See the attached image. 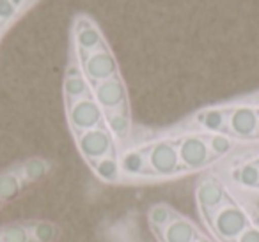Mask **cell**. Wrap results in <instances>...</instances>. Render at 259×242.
Wrapping results in <instances>:
<instances>
[{"instance_id":"18","label":"cell","mask_w":259,"mask_h":242,"mask_svg":"<svg viewBox=\"0 0 259 242\" xmlns=\"http://www.w3.org/2000/svg\"><path fill=\"white\" fill-rule=\"evenodd\" d=\"M234 184L250 193H259V159L240 164L233 173Z\"/></svg>"},{"instance_id":"17","label":"cell","mask_w":259,"mask_h":242,"mask_svg":"<svg viewBox=\"0 0 259 242\" xmlns=\"http://www.w3.org/2000/svg\"><path fill=\"white\" fill-rule=\"evenodd\" d=\"M52 170H54V163H50L48 159H43V157H32V159L20 163L22 178L29 188L41 182L45 177H48L52 173Z\"/></svg>"},{"instance_id":"14","label":"cell","mask_w":259,"mask_h":242,"mask_svg":"<svg viewBox=\"0 0 259 242\" xmlns=\"http://www.w3.org/2000/svg\"><path fill=\"white\" fill-rule=\"evenodd\" d=\"M75 43H76V48L82 51L83 57L105 46L100 30H98L89 20L83 23H78V27H76V30H75Z\"/></svg>"},{"instance_id":"27","label":"cell","mask_w":259,"mask_h":242,"mask_svg":"<svg viewBox=\"0 0 259 242\" xmlns=\"http://www.w3.org/2000/svg\"><path fill=\"white\" fill-rule=\"evenodd\" d=\"M255 140L259 142V120H257V138H255Z\"/></svg>"},{"instance_id":"15","label":"cell","mask_w":259,"mask_h":242,"mask_svg":"<svg viewBox=\"0 0 259 242\" xmlns=\"http://www.w3.org/2000/svg\"><path fill=\"white\" fill-rule=\"evenodd\" d=\"M227 115H229V108H206V110L199 111L194 117V126L206 129L209 133L224 135L227 124Z\"/></svg>"},{"instance_id":"30","label":"cell","mask_w":259,"mask_h":242,"mask_svg":"<svg viewBox=\"0 0 259 242\" xmlns=\"http://www.w3.org/2000/svg\"><path fill=\"white\" fill-rule=\"evenodd\" d=\"M0 209H2V205H0Z\"/></svg>"},{"instance_id":"10","label":"cell","mask_w":259,"mask_h":242,"mask_svg":"<svg viewBox=\"0 0 259 242\" xmlns=\"http://www.w3.org/2000/svg\"><path fill=\"white\" fill-rule=\"evenodd\" d=\"M64 97H66V103H68V104H73V103H76V101H80V99L93 97L91 83L87 82L82 68H80L76 62H75V64H69L68 71H66Z\"/></svg>"},{"instance_id":"11","label":"cell","mask_w":259,"mask_h":242,"mask_svg":"<svg viewBox=\"0 0 259 242\" xmlns=\"http://www.w3.org/2000/svg\"><path fill=\"white\" fill-rule=\"evenodd\" d=\"M204 231L190 219V217L178 216L162 233L158 235L160 242H195L202 237Z\"/></svg>"},{"instance_id":"26","label":"cell","mask_w":259,"mask_h":242,"mask_svg":"<svg viewBox=\"0 0 259 242\" xmlns=\"http://www.w3.org/2000/svg\"><path fill=\"white\" fill-rule=\"evenodd\" d=\"M195 242H213V240H211V238L208 237V235L204 233V235H202V237H199V238H197V240H195Z\"/></svg>"},{"instance_id":"25","label":"cell","mask_w":259,"mask_h":242,"mask_svg":"<svg viewBox=\"0 0 259 242\" xmlns=\"http://www.w3.org/2000/svg\"><path fill=\"white\" fill-rule=\"evenodd\" d=\"M234 242H259V219L254 221Z\"/></svg>"},{"instance_id":"5","label":"cell","mask_w":259,"mask_h":242,"mask_svg":"<svg viewBox=\"0 0 259 242\" xmlns=\"http://www.w3.org/2000/svg\"><path fill=\"white\" fill-rule=\"evenodd\" d=\"M227 195H229L227 188L220 182V178L215 177V175H206V177H202L201 180L197 182V188H195V202H197L199 212H201V217L206 226L211 223L217 210L224 205Z\"/></svg>"},{"instance_id":"1","label":"cell","mask_w":259,"mask_h":242,"mask_svg":"<svg viewBox=\"0 0 259 242\" xmlns=\"http://www.w3.org/2000/svg\"><path fill=\"white\" fill-rule=\"evenodd\" d=\"M259 219L257 209H250L241 203V200L234 198L233 195H227L224 205L217 210L211 223L208 224V230L215 235L219 242H234L254 221Z\"/></svg>"},{"instance_id":"22","label":"cell","mask_w":259,"mask_h":242,"mask_svg":"<svg viewBox=\"0 0 259 242\" xmlns=\"http://www.w3.org/2000/svg\"><path fill=\"white\" fill-rule=\"evenodd\" d=\"M4 242H32L29 221H13L0 226Z\"/></svg>"},{"instance_id":"12","label":"cell","mask_w":259,"mask_h":242,"mask_svg":"<svg viewBox=\"0 0 259 242\" xmlns=\"http://www.w3.org/2000/svg\"><path fill=\"white\" fill-rule=\"evenodd\" d=\"M25 189H29V186L22 178L20 163L0 171V205L2 207L15 202Z\"/></svg>"},{"instance_id":"23","label":"cell","mask_w":259,"mask_h":242,"mask_svg":"<svg viewBox=\"0 0 259 242\" xmlns=\"http://www.w3.org/2000/svg\"><path fill=\"white\" fill-rule=\"evenodd\" d=\"M206 142H208L209 150H211V154L217 157V159L226 156V154H229L234 147L233 138H229V136H226V135H219V133L206 135Z\"/></svg>"},{"instance_id":"29","label":"cell","mask_w":259,"mask_h":242,"mask_svg":"<svg viewBox=\"0 0 259 242\" xmlns=\"http://www.w3.org/2000/svg\"><path fill=\"white\" fill-rule=\"evenodd\" d=\"M0 29H2V23H0Z\"/></svg>"},{"instance_id":"3","label":"cell","mask_w":259,"mask_h":242,"mask_svg":"<svg viewBox=\"0 0 259 242\" xmlns=\"http://www.w3.org/2000/svg\"><path fill=\"white\" fill-rule=\"evenodd\" d=\"M180 163L183 173H195L217 161L206 142V135H187L178 142Z\"/></svg>"},{"instance_id":"13","label":"cell","mask_w":259,"mask_h":242,"mask_svg":"<svg viewBox=\"0 0 259 242\" xmlns=\"http://www.w3.org/2000/svg\"><path fill=\"white\" fill-rule=\"evenodd\" d=\"M119 166H121V177L122 175H130V177H146V175H149L148 149L126 150L119 157Z\"/></svg>"},{"instance_id":"20","label":"cell","mask_w":259,"mask_h":242,"mask_svg":"<svg viewBox=\"0 0 259 242\" xmlns=\"http://www.w3.org/2000/svg\"><path fill=\"white\" fill-rule=\"evenodd\" d=\"M30 233L32 242H57L62 235V230L59 224L45 219H30Z\"/></svg>"},{"instance_id":"24","label":"cell","mask_w":259,"mask_h":242,"mask_svg":"<svg viewBox=\"0 0 259 242\" xmlns=\"http://www.w3.org/2000/svg\"><path fill=\"white\" fill-rule=\"evenodd\" d=\"M16 9H18V6L13 0H0V23L2 25L8 23L16 15Z\"/></svg>"},{"instance_id":"8","label":"cell","mask_w":259,"mask_h":242,"mask_svg":"<svg viewBox=\"0 0 259 242\" xmlns=\"http://www.w3.org/2000/svg\"><path fill=\"white\" fill-rule=\"evenodd\" d=\"M82 71L91 85H98L119 75L117 62L107 46L82 57Z\"/></svg>"},{"instance_id":"21","label":"cell","mask_w":259,"mask_h":242,"mask_svg":"<svg viewBox=\"0 0 259 242\" xmlns=\"http://www.w3.org/2000/svg\"><path fill=\"white\" fill-rule=\"evenodd\" d=\"M93 171L100 180L107 182V184H114V182L121 180V166H119V157L117 154L105 157V159L98 161L93 166Z\"/></svg>"},{"instance_id":"16","label":"cell","mask_w":259,"mask_h":242,"mask_svg":"<svg viewBox=\"0 0 259 242\" xmlns=\"http://www.w3.org/2000/svg\"><path fill=\"white\" fill-rule=\"evenodd\" d=\"M178 216H180V212H178L172 205L158 202V203H153V205L148 209L146 219H148L149 228H151V230L156 233V237H158V235L162 233V231L165 230Z\"/></svg>"},{"instance_id":"19","label":"cell","mask_w":259,"mask_h":242,"mask_svg":"<svg viewBox=\"0 0 259 242\" xmlns=\"http://www.w3.org/2000/svg\"><path fill=\"white\" fill-rule=\"evenodd\" d=\"M105 126L110 131V135L115 140L122 142L130 136V129H132V122H130V115H128V106L121 108V110L115 111H108L105 113Z\"/></svg>"},{"instance_id":"7","label":"cell","mask_w":259,"mask_h":242,"mask_svg":"<svg viewBox=\"0 0 259 242\" xmlns=\"http://www.w3.org/2000/svg\"><path fill=\"white\" fill-rule=\"evenodd\" d=\"M68 120L76 138L82 133L105 126V113L100 104L94 101V97H87V99L68 104Z\"/></svg>"},{"instance_id":"4","label":"cell","mask_w":259,"mask_h":242,"mask_svg":"<svg viewBox=\"0 0 259 242\" xmlns=\"http://www.w3.org/2000/svg\"><path fill=\"white\" fill-rule=\"evenodd\" d=\"M76 147H78L80 154H82V157L91 168L98 161L115 154L114 136L110 135L107 126L91 129V131H85L80 136H76Z\"/></svg>"},{"instance_id":"28","label":"cell","mask_w":259,"mask_h":242,"mask_svg":"<svg viewBox=\"0 0 259 242\" xmlns=\"http://www.w3.org/2000/svg\"><path fill=\"white\" fill-rule=\"evenodd\" d=\"M0 242H4V240H2V230H0Z\"/></svg>"},{"instance_id":"2","label":"cell","mask_w":259,"mask_h":242,"mask_svg":"<svg viewBox=\"0 0 259 242\" xmlns=\"http://www.w3.org/2000/svg\"><path fill=\"white\" fill-rule=\"evenodd\" d=\"M148 166L149 175L155 178H174L183 175L176 142L165 138L153 143L148 149Z\"/></svg>"},{"instance_id":"6","label":"cell","mask_w":259,"mask_h":242,"mask_svg":"<svg viewBox=\"0 0 259 242\" xmlns=\"http://www.w3.org/2000/svg\"><path fill=\"white\" fill-rule=\"evenodd\" d=\"M257 120L259 108L243 106V104H231L224 135L229 136V138L252 142V140L257 138Z\"/></svg>"},{"instance_id":"9","label":"cell","mask_w":259,"mask_h":242,"mask_svg":"<svg viewBox=\"0 0 259 242\" xmlns=\"http://www.w3.org/2000/svg\"><path fill=\"white\" fill-rule=\"evenodd\" d=\"M93 97L100 108L103 110V113L108 111L121 110V108L128 106V99H126V87L124 82L121 80V76H114L110 80H105V82L94 85Z\"/></svg>"}]
</instances>
